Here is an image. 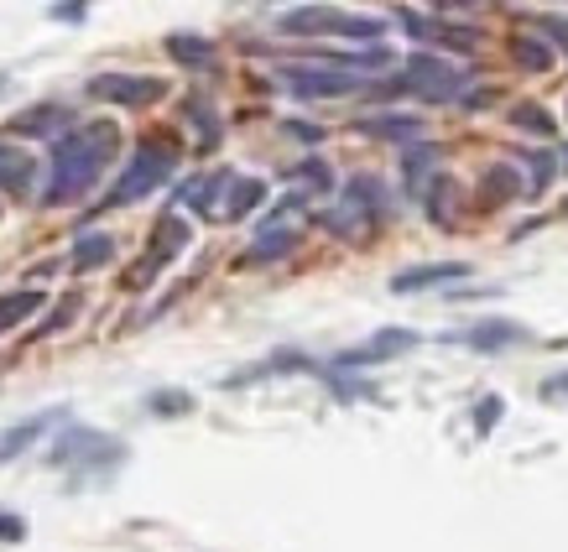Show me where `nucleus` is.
Instances as JSON below:
<instances>
[{
  "mask_svg": "<svg viewBox=\"0 0 568 552\" xmlns=\"http://www.w3.org/2000/svg\"><path fill=\"white\" fill-rule=\"evenodd\" d=\"M230 177H235L230 168L198 172V177H189V183H178V188H172V204H183V209H193V214H214V204H225Z\"/></svg>",
  "mask_w": 568,
  "mask_h": 552,
  "instance_id": "9b49d317",
  "label": "nucleus"
},
{
  "mask_svg": "<svg viewBox=\"0 0 568 552\" xmlns=\"http://www.w3.org/2000/svg\"><path fill=\"white\" fill-rule=\"evenodd\" d=\"M78 308H84V297H78V292H69V297H63V303H58V308L43 318V329H37V334H63L73 318H78Z\"/></svg>",
  "mask_w": 568,
  "mask_h": 552,
  "instance_id": "c756f323",
  "label": "nucleus"
},
{
  "mask_svg": "<svg viewBox=\"0 0 568 552\" xmlns=\"http://www.w3.org/2000/svg\"><path fill=\"white\" fill-rule=\"evenodd\" d=\"M277 26L287 37H345L360 48H380L386 37V16H350L339 5H298V11H282Z\"/></svg>",
  "mask_w": 568,
  "mask_h": 552,
  "instance_id": "7ed1b4c3",
  "label": "nucleus"
},
{
  "mask_svg": "<svg viewBox=\"0 0 568 552\" xmlns=\"http://www.w3.org/2000/svg\"><path fill=\"white\" fill-rule=\"evenodd\" d=\"M496 417H500V396H485V407L474 412V428H480V438L496 428Z\"/></svg>",
  "mask_w": 568,
  "mask_h": 552,
  "instance_id": "72a5a7b5",
  "label": "nucleus"
},
{
  "mask_svg": "<svg viewBox=\"0 0 568 552\" xmlns=\"http://www.w3.org/2000/svg\"><path fill=\"white\" fill-rule=\"evenodd\" d=\"M178 162H183V151H178L172 136H142L136 151H131V162H125L120 177L110 183V193L99 198V209H125V204H142V198H152L162 183H172Z\"/></svg>",
  "mask_w": 568,
  "mask_h": 552,
  "instance_id": "f03ea898",
  "label": "nucleus"
},
{
  "mask_svg": "<svg viewBox=\"0 0 568 552\" xmlns=\"http://www.w3.org/2000/svg\"><path fill=\"white\" fill-rule=\"evenodd\" d=\"M22 537H26L22 516H0V542H22Z\"/></svg>",
  "mask_w": 568,
  "mask_h": 552,
  "instance_id": "c9c22d12",
  "label": "nucleus"
},
{
  "mask_svg": "<svg viewBox=\"0 0 568 552\" xmlns=\"http://www.w3.org/2000/svg\"><path fill=\"white\" fill-rule=\"evenodd\" d=\"M146 412H157V417H189L193 396L189 391H152V396H146Z\"/></svg>",
  "mask_w": 568,
  "mask_h": 552,
  "instance_id": "bb28decb",
  "label": "nucleus"
},
{
  "mask_svg": "<svg viewBox=\"0 0 568 552\" xmlns=\"http://www.w3.org/2000/svg\"><path fill=\"white\" fill-rule=\"evenodd\" d=\"M116 261V241L105 235V230H89V235H78L69 250V266L73 271H99V266Z\"/></svg>",
  "mask_w": 568,
  "mask_h": 552,
  "instance_id": "aec40b11",
  "label": "nucleus"
},
{
  "mask_svg": "<svg viewBox=\"0 0 568 552\" xmlns=\"http://www.w3.org/2000/svg\"><path fill=\"white\" fill-rule=\"evenodd\" d=\"M345 204H355V209L371 219V224H380V219L391 214V193H386V183H380V177H350Z\"/></svg>",
  "mask_w": 568,
  "mask_h": 552,
  "instance_id": "6ab92c4d",
  "label": "nucleus"
},
{
  "mask_svg": "<svg viewBox=\"0 0 568 552\" xmlns=\"http://www.w3.org/2000/svg\"><path fill=\"white\" fill-rule=\"evenodd\" d=\"M527 168H532V193H543L547 183H553V172H558V162L547 157V151H532V157H521Z\"/></svg>",
  "mask_w": 568,
  "mask_h": 552,
  "instance_id": "2f4dec72",
  "label": "nucleus"
},
{
  "mask_svg": "<svg viewBox=\"0 0 568 552\" xmlns=\"http://www.w3.org/2000/svg\"><path fill=\"white\" fill-rule=\"evenodd\" d=\"M89 99L99 105H120V110H146L167 95V78H152V73H95L89 84Z\"/></svg>",
  "mask_w": 568,
  "mask_h": 552,
  "instance_id": "6e6552de",
  "label": "nucleus"
},
{
  "mask_svg": "<svg viewBox=\"0 0 568 552\" xmlns=\"http://www.w3.org/2000/svg\"><path fill=\"white\" fill-rule=\"evenodd\" d=\"M183 121L198 131V146H204V151H209V146H219V136H225L219 110L209 105V95H189V99H183Z\"/></svg>",
  "mask_w": 568,
  "mask_h": 552,
  "instance_id": "412c9836",
  "label": "nucleus"
},
{
  "mask_svg": "<svg viewBox=\"0 0 568 552\" xmlns=\"http://www.w3.org/2000/svg\"><path fill=\"white\" fill-rule=\"evenodd\" d=\"M298 230L292 224H266L256 241H251V250H245V266H271V261H282V256H292L298 250Z\"/></svg>",
  "mask_w": 568,
  "mask_h": 552,
  "instance_id": "f3484780",
  "label": "nucleus"
},
{
  "mask_svg": "<svg viewBox=\"0 0 568 552\" xmlns=\"http://www.w3.org/2000/svg\"><path fill=\"white\" fill-rule=\"evenodd\" d=\"M427 168H438V151H427V146H407L402 172H407V188H412V193L423 188V172Z\"/></svg>",
  "mask_w": 568,
  "mask_h": 552,
  "instance_id": "cd10ccee",
  "label": "nucleus"
},
{
  "mask_svg": "<svg viewBox=\"0 0 568 552\" xmlns=\"http://www.w3.org/2000/svg\"><path fill=\"white\" fill-rule=\"evenodd\" d=\"M517 193H521V172L506 168V162L491 168L485 172V183H480V198H485V204H506V198H517Z\"/></svg>",
  "mask_w": 568,
  "mask_h": 552,
  "instance_id": "b1692460",
  "label": "nucleus"
},
{
  "mask_svg": "<svg viewBox=\"0 0 568 552\" xmlns=\"http://www.w3.org/2000/svg\"><path fill=\"white\" fill-rule=\"evenodd\" d=\"M537 32H547V48L553 52H568V16H532Z\"/></svg>",
  "mask_w": 568,
  "mask_h": 552,
  "instance_id": "7c9ffc66",
  "label": "nucleus"
},
{
  "mask_svg": "<svg viewBox=\"0 0 568 552\" xmlns=\"http://www.w3.org/2000/svg\"><path fill=\"white\" fill-rule=\"evenodd\" d=\"M511 58H517L527 73H547V69H553V48H547L543 37H517V42H511Z\"/></svg>",
  "mask_w": 568,
  "mask_h": 552,
  "instance_id": "393cba45",
  "label": "nucleus"
},
{
  "mask_svg": "<svg viewBox=\"0 0 568 552\" xmlns=\"http://www.w3.org/2000/svg\"><path fill=\"white\" fill-rule=\"evenodd\" d=\"M402 84L407 95L427 99V105H454L464 95V69L449 63V58H433V52H412L402 69Z\"/></svg>",
  "mask_w": 568,
  "mask_h": 552,
  "instance_id": "0eeeda50",
  "label": "nucleus"
},
{
  "mask_svg": "<svg viewBox=\"0 0 568 552\" xmlns=\"http://www.w3.org/2000/svg\"><path fill=\"white\" fill-rule=\"evenodd\" d=\"M37 183V157L22 151V146L0 142V193H11V198H26Z\"/></svg>",
  "mask_w": 568,
  "mask_h": 552,
  "instance_id": "dca6fc26",
  "label": "nucleus"
},
{
  "mask_svg": "<svg viewBox=\"0 0 568 552\" xmlns=\"http://www.w3.org/2000/svg\"><path fill=\"white\" fill-rule=\"evenodd\" d=\"M73 125V110L58 105V99H43V105H26L22 115L5 121V136H26V142H58Z\"/></svg>",
  "mask_w": 568,
  "mask_h": 552,
  "instance_id": "9d476101",
  "label": "nucleus"
},
{
  "mask_svg": "<svg viewBox=\"0 0 568 552\" xmlns=\"http://www.w3.org/2000/svg\"><path fill=\"white\" fill-rule=\"evenodd\" d=\"M120 151V125L116 121H84L69 125L48 151V183L37 193L43 209H69L78 198H89L99 188V177L110 172Z\"/></svg>",
  "mask_w": 568,
  "mask_h": 552,
  "instance_id": "f257e3e1",
  "label": "nucleus"
},
{
  "mask_svg": "<svg viewBox=\"0 0 568 552\" xmlns=\"http://www.w3.org/2000/svg\"><path fill=\"white\" fill-rule=\"evenodd\" d=\"M162 48H167V58H172L178 69H189V73H214L219 69V48H214L209 37H198V32H172Z\"/></svg>",
  "mask_w": 568,
  "mask_h": 552,
  "instance_id": "f8f14e48",
  "label": "nucleus"
},
{
  "mask_svg": "<svg viewBox=\"0 0 568 552\" xmlns=\"http://www.w3.org/2000/svg\"><path fill=\"white\" fill-rule=\"evenodd\" d=\"M564 168H568V146H564Z\"/></svg>",
  "mask_w": 568,
  "mask_h": 552,
  "instance_id": "58836bf2",
  "label": "nucleus"
},
{
  "mask_svg": "<svg viewBox=\"0 0 568 552\" xmlns=\"http://www.w3.org/2000/svg\"><path fill=\"white\" fill-rule=\"evenodd\" d=\"M360 136H376V142H418L423 136V121L418 115H397V110H386V115H360L355 121Z\"/></svg>",
  "mask_w": 568,
  "mask_h": 552,
  "instance_id": "a211bd4d",
  "label": "nucleus"
},
{
  "mask_svg": "<svg viewBox=\"0 0 568 552\" xmlns=\"http://www.w3.org/2000/svg\"><path fill=\"white\" fill-rule=\"evenodd\" d=\"M511 125H517V131H532V136H553V131H558V125H553V115H547L543 105H532V99L511 105Z\"/></svg>",
  "mask_w": 568,
  "mask_h": 552,
  "instance_id": "a878e982",
  "label": "nucleus"
},
{
  "mask_svg": "<svg viewBox=\"0 0 568 552\" xmlns=\"http://www.w3.org/2000/svg\"><path fill=\"white\" fill-rule=\"evenodd\" d=\"M48 303V292H37V287H22V292H5L0 297V334H11V329H22L32 312Z\"/></svg>",
  "mask_w": 568,
  "mask_h": 552,
  "instance_id": "5701e85b",
  "label": "nucleus"
},
{
  "mask_svg": "<svg viewBox=\"0 0 568 552\" xmlns=\"http://www.w3.org/2000/svg\"><path fill=\"white\" fill-rule=\"evenodd\" d=\"M58 422H69V407H48V412H37V417H26V422H16V428L0 438V464H5V458H22L26 449H32L43 432L58 428Z\"/></svg>",
  "mask_w": 568,
  "mask_h": 552,
  "instance_id": "ddd939ff",
  "label": "nucleus"
},
{
  "mask_svg": "<svg viewBox=\"0 0 568 552\" xmlns=\"http://www.w3.org/2000/svg\"><path fill=\"white\" fill-rule=\"evenodd\" d=\"M193 230L183 214H162L157 219V230H152V245L142 250V261H136V271H125V292H146L157 277H162L167 266L178 261L183 250H189Z\"/></svg>",
  "mask_w": 568,
  "mask_h": 552,
  "instance_id": "39448f33",
  "label": "nucleus"
},
{
  "mask_svg": "<svg viewBox=\"0 0 568 552\" xmlns=\"http://www.w3.org/2000/svg\"><path fill=\"white\" fill-rule=\"evenodd\" d=\"M438 11H464V5H474V0H433Z\"/></svg>",
  "mask_w": 568,
  "mask_h": 552,
  "instance_id": "4c0bfd02",
  "label": "nucleus"
},
{
  "mask_svg": "<svg viewBox=\"0 0 568 552\" xmlns=\"http://www.w3.org/2000/svg\"><path fill=\"white\" fill-rule=\"evenodd\" d=\"M470 266L464 261H427V266H407L391 277V292H423V287H444V282H464Z\"/></svg>",
  "mask_w": 568,
  "mask_h": 552,
  "instance_id": "4468645a",
  "label": "nucleus"
},
{
  "mask_svg": "<svg viewBox=\"0 0 568 552\" xmlns=\"http://www.w3.org/2000/svg\"><path fill=\"white\" fill-rule=\"evenodd\" d=\"M287 136H298V142H324V131L318 125H309V121H287Z\"/></svg>",
  "mask_w": 568,
  "mask_h": 552,
  "instance_id": "e433bc0d",
  "label": "nucleus"
},
{
  "mask_svg": "<svg viewBox=\"0 0 568 552\" xmlns=\"http://www.w3.org/2000/svg\"><path fill=\"white\" fill-rule=\"evenodd\" d=\"M521 339H527L521 323H511V318H485V323H474V329H464V334H454V344H470V349L496 355V349H511V344H521Z\"/></svg>",
  "mask_w": 568,
  "mask_h": 552,
  "instance_id": "2eb2a0df",
  "label": "nucleus"
},
{
  "mask_svg": "<svg viewBox=\"0 0 568 552\" xmlns=\"http://www.w3.org/2000/svg\"><path fill=\"white\" fill-rule=\"evenodd\" d=\"M459 105H464V110H485V105H496V89H464Z\"/></svg>",
  "mask_w": 568,
  "mask_h": 552,
  "instance_id": "f704fd0d",
  "label": "nucleus"
},
{
  "mask_svg": "<svg viewBox=\"0 0 568 552\" xmlns=\"http://www.w3.org/2000/svg\"><path fill=\"white\" fill-rule=\"evenodd\" d=\"M120 458H125V443L99 428H63L48 449L52 469H116Z\"/></svg>",
  "mask_w": 568,
  "mask_h": 552,
  "instance_id": "20e7f679",
  "label": "nucleus"
},
{
  "mask_svg": "<svg viewBox=\"0 0 568 552\" xmlns=\"http://www.w3.org/2000/svg\"><path fill=\"white\" fill-rule=\"evenodd\" d=\"M48 16L52 22H84V16H89V0H58Z\"/></svg>",
  "mask_w": 568,
  "mask_h": 552,
  "instance_id": "473e14b6",
  "label": "nucleus"
},
{
  "mask_svg": "<svg viewBox=\"0 0 568 552\" xmlns=\"http://www.w3.org/2000/svg\"><path fill=\"white\" fill-rule=\"evenodd\" d=\"M407 349H418V334H412V329H380L376 339H365L355 349H339V355H334V370H365V365L397 360Z\"/></svg>",
  "mask_w": 568,
  "mask_h": 552,
  "instance_id": "1a4fd4ad",
  "label": "nucleus"
},
{
  "mask_svg": "<svg viewBox=\"0 0 568 552\" xmlns=\"http://www.w3.org/2000/svg\"><path fill=\"white\" fill-rule=\"evenodd\" d=\"M282 89L292 99H350V95H365V73H350V69H334V63H292V69L277 73Z\"/></svg>",
  "mask_w": 568,
  "mask_h": 552,
  "instance_id": "423d86ee",
  "label": "nucleus"
},
{
  "mask_svg": "<svg viewBox=\"0 0 568 552\" xmlns=\"http://www.w3.org/2000/svg\"><path fill=\"white\" fill-rule=\"evenodd\" d=\"M256 204H266V183H261V177H240V172H235V177H230V188H225V209H219V214H225V219H245Z\"/></svg>",
  "mask_w": 568,
  "mask_h": 552,
  "instance_id": "4be33fe9",
  "label": "nucleus"
},
{
  "mask_svg": "<svg viewBox=\"0 0 568 552\" xmlns=\"http://www.w3.org/2000/svg\"><path fill=\"white\" fill-rule=\"evenodd\" d=\"M292 183H303V188H313V193H329L334 188V172H329V162L309 157V162H298V168H292Z\"/></svg>",
  "mask_w": 568,
  "mask_h": 552,
  "instance_id": "c85d7f7f",
  "label": "nucleus"
}]
</instances>
